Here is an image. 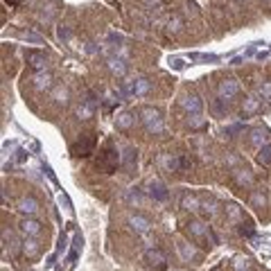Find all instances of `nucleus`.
I'll return each mask as SVG.
<instances>
[{"label":"nucleus","instance_id":"c9c22d12","mask_svg":"<svg viewBox=\"0 0 271 271\" xmlns=\"http://www.w3.org/2000/svg\"><path fill=\"white\" fill-rule=\"evenodd\" d=\"M244 271H251V269H244Z\"/></svg>","mask_w":271,"mask_h":271},{"label":"nucleus","instance_id":"9d476101","mask_svg":"<svg viewBox=\"0 0 271 271\" xmlns=\"http://www.w3.org/2000/svg\"><path fill=\"white\" fill-rule=\"evenodd\" d=\"M181 106H183V109H186L190 115H201V109H203V104H201L199 95H195V93H188V95H183Z\"/></svg>","mask_w":271,"mask_h":271},{"label":"nucleus","instance_id":"bb28decb","mask_svg":"<svg viewBox=\"0 0 271 271\" xmlns=\"http://www.w3.org/2000/svg\"><path fill=\"white\" fill-rule=\"evenodd\" d=\"M181 27H183V18L174 14V16L167 21V32L169 34H176V32H181Z\"/></svg>","mask_w":271,"mask_h":271},{"label":"nucleus","instance_id":"5701e85b","mask_svg":"<svg viewBox=\"0 0 271 271\" xmlns=\"http://www.w3.org/2000/svg\"><path fill=\"white\" fill-rule=\"evenodd\" d=\"M131 124H133V115L129 113V111H122V113L115 118V127L118 129H122V131H127V129H131Z\"/></svg>","mask_w":271,"mask_h":271},{"label":"nucleus","instance_id":"1a4fd4ad","mask_svg":"<svg viewBox=\"0 0 271 271\" xmlns=\"http://www.w3.org/2000/svg\"><path fill=\"white\" fill-rule=\"evenodd\" d=\"M32 84H34V88H36L38 93H46V91H50L52 86H55V77H52L48 70L36 72V75L32 77Z\"/></svg>","mask_w":271,"mask_h":271},{"label":"nucleus","instance_id":"aec40b11","mask_svg":"<svg viewBox=\"0 0 271 271\" xmlns=\"http://www.w3.org/2000/svg\"><path fill=\"white\" fill-rule=\"evenodd\" d=\"M95 113V106L91 104V102H79V104L75 106V115L79 120H91Z\"/></svg>","mask_w":271,"mask_h":271},{"label":"nucleus","instance_id":"0eeeda50","mask_svg":"<svg viewBox=\"0 0 271 271\" xmlns=\"http://www.w3.org/2000/svg\"><path fill=\"white\" fill-rule=\"evenodd\" d=\"M124 88H127V93H131V95H147L149 91H152V81H149L147 77H138V79L127 81Z\"/></svg>","mask_w":271,"mask_h":271},{"label":"nucleus","instance_id":"b1692460","mask_svg":"<svg viewBox=\"0 0 271 271\" xmlns=\"http://www.w3.org/2000/svg\"><path fill=\"white\" fill-rule=\"evenodd\" d=\"M251 206L253 208H264L267 206V192H264L262 188H258V190L251 192Z\"/></svg>","mask_w":271,"mask_h":271},{"label":"nucleus","instance_id":"f03ea898","mask_svg":"<svg viewBox=\"0 0 271 271\" xmlns=\"http://www.w3.org/2000/svg\"><path fill=\"white\" fill-rule=\"evenodd\" d=\"M118 165H120V154H118V149H115L113 143H106L104 152H100L98 167L102 169V172H106V174H113L115 169H118Z\"/></svg>","mask_w":271,"mask_h":271},{"label":"nucleus","instance_id":"f704fd0d","mask_svg":"<svg viewBox=\"0 0 271 271\" xmlns=\"http://www.w3.org/2000/svg\"><path fill=\"white\" fill-rule=\"evenodd\" d=\"M264 3H271V0H264Z\"/></svg>","mask_w":271,"mask_h":271},{"label":"nucleus","instance_id":"f3484780","mask_svg":"<svg viewBox=\"0 0 271 271\" xmlns=\"http://www.w3.org/2000/svg\"><path fill=\"white\" fill-rule=\"evenodd\" d=\"M267 129H262V127H255V129H251V133H249V143L253 145V147H264V145L269 143V138H267Z\"/></svg>","mask_w":271,"mask_h":271},{"label":"nucleus","instance_id":"ddd939ff","mask_svg":"<svg viewBox=\"0 0 271 271\" xmlns=\"http://www.w3.org/2000/svg\"><path fill=\"white\" fill-rule=\"evenodd\" d=\"M27 66L36 72L48 70V57L41 55V52H27Z\"/></svg>","mask_w":271,"mask_h":271},{"label":"nucleus","instance_id":"9b49d317","mask_svg":"<svg viewBox=\"0 0 271 271\" xmlns=\"http://www.w3.org/2000/svg\"><path fill=\"white\" fill-rule=\"evenodd\" d=\"M106 68L111 70V75H115V77H124L127 75V61L122 59V57H109L106 59Z\"/></svg>","mask_w":271,"mask_h":271},{"label":"nucleus","instance_id":"72a5a7b5","mask_svg":"<svg viewBox=\"0 0 271 271\" xmlns=\"http://www.w3.org/2000/svg\"><path fill=\"white\" fill-rule=\"evenodd\" d=\"M7 3H9V5H18V3H21V0H7Z\"/></svg>","mask_w":271,"mask_h":271},{"label":"nucleus","instance_id":"dca6fc26","mask_svg":"<svg viewBox=\"0 0 271 271\" xmlns=\"http://www.w3.org/2000/svg\"><path fill=\"white\" fill-rule=\"evenodd\" d=\"M23 255L25 258H36L38 253H41V244H38V240L36 237H23Z\"/></svg>","mask_w":271,"mask_h":271},{"label":"nucleus","instance_id":"f8f14e48","mask_svg":"<svg viewBox=\"0 0 271 271\" xmlns=\"http://www.w3.org/2000/svg\"><path fill=\"white\" fill-rule=\"evenodd\" d=\"M129 226H131L133 233L143 235V233H147V231L152 229V221H149L145 215H131L129 217Z\"/></svg>","mask_w":271,"mask_h":271},{"label":"nucleus","instance_id":"c756f323","mask_svg":"<svg viewBox=\"0 0 271 271\" xmlns=\"http://www.w3.org/2000/svg\"><path fill=\"white\" fill-rule=\"evenodd\" d=\"M235 271H244V269H249V258H235Z\"/></svg>","mask_w":271,"mask_h":271},{"label":"nucleus","instance_id":"7ed1b4c3","mask_svg":"<svg viewBox=\"0 0 271 271\" xmlns=\"http://www.w3.org/2000/svg\"><path fill=\"white\" fill-rule=\"evenodd\" d=\"M95 145H98V136H95L93 131H88L72 145L70 152H72V156H91L93 149H95Z\"/></svg>","mask_w":271,"mask_h":271},{"label":"nucleus","instance_id":"412c9836","mask_svg":"<svg viewBox=\"0 0 271 271\" xmlns=\"http://www.w3.org/2000/svg\"><path fill=\"white\" fill-rule=\"evenodd\" d=\"M260 111V100H255L253 95H249V98H244V102H242V113L244 115H253Z\"/></svg>","mask_w":271,"mask_h":271},{"label":"nucleus","instance_id":"393cba45","mask_svg":"<svg viewBox=\"0 0 271 271\" xmlns=\"http://www.w3.org/2000/svg\"><path fill=\"white\" fill-rule=\"evenodd\" d=\"M226 217H229L231 221H244V212H242V208L237 206V203H229V206H226Z\"/></svg>","mask_w":271,"mask_h":271},{"label":"nucleus","instance_id":"f257e3e1","mask_svg":"<svg viewBox=\"0 0 271 271\" xmlns=\"http://www.w3.org/2000/svg\"><path fill=\"white\" fill-rule=\"evenodd\" d=\"M138 118H140V124L145 127V131L158 136L165 131V120H163V113L154 106H143L138 111Z\"/></svg>","mask_w":271,"mask_h":271},{"label":"nucleus","instance_id":"4be33fe9","mask_svg":"<svg viewBox=\"0 0 271 271\" xmlns=\"http://www.w3.org/2000/svg\"><path fill=\"white\" fill-rule=\"evenodd\" d=\"M52 100H55L59 106H66L68 102H70V91H68L66 86H57V88L52 91Z\"/></svg>","mask_w":271,"mask_h":271},{"label":"nucleus","instance_id":"a878e982","mask_svg":"<svg viewBox=\"0 0 271 271\" xmlns=\"http://www.w3.org/2000/svg\"><path fill=\"white\" fill-rule=\"evenodd\" d=\"M258 163L260 165H269L271 163V143H267L264 147L258 149Z\"/></svg>","mask_w":271,"mask_h":271},{"label":"nucleus","instance_id":"423d86ee","mask_svg":"<svg viewBox=\"0 0 271 271\" xmlns=\"http://www.w3.org/2000/svg\"><path fill=\"white\" fill-rule=\"evenodd\" d=\"M18 233L23 237H36L41 233V221L34 219V217H23L21 224H18Z\"/></svg>","mask_w":271,"mask_h":271},{"label":"nucleus","instance_id":"2f4dec72","mask_svg":"<svg viewBox=\"0 0 271 271\" xmlns=\"http://www.w3.org/2000/svg\"><path fill=\"white\" fill-rule=\"evenodd\" d=\"M226 163L233 167V165H237V158H235V156H226Z\"/></svg>","mask_w":271,"mask_h":271},{"label":"nucleus","instance_id":"20e7f679","mask_svg":"<svg viewBox=\"0 0 271 271\" xmlns=\"http://www.w3.org/2000/svg\"><path fill=\"white\" fill-rule=\"evenodd\" d=\"M145 262H147L149 269L163 271V269H167V255L163 253L161 249H149L147 253H145Z\"/></svg>","mask_w":271,"mask_h":271},{"label":"nucleus","instance_id":"a211bd4d","mask_svg":"<svg viewBox=\"0 0 271 271\" xmlns=\"http://www.w3.org/2000/svg\"><path fill=\"white\" fill-rule=\"evenodd\" d=\"M233 178H235V183L240 188H251L253 186V172H251V169H235Z\"/></svg>","mask_w":271,"mask_h":271},{"label":"nucleus","instance_id":"39448f33","mask_svg":"<svg viewBox=\"0 0 271 271\" xmlns=\"http://www.w3.org/2000/svg\"><path fill=\"white\" fill-rule=\"evenodd\" d=\"M217 93H219L221 100H233L237 98V93H240V81L233 79V77H226V79L219 81V86H217Z\"/></svg>","mask_w":271,"mask_h":271},{"label":"nucleus","instance_id":"cd10ccee","mask_svg":"<svg viewBox=\"0 0 271 271\" xmlns=\"http://www.w3.org/2000/svg\"><path fill=\"white\" fill-rule=\"evenodd\" d=\"M260 98L271 102V81H264V84L260 86Z\"/></svg>","mask_w":271,"mask_h":271},{"label":"nucleus","instance_id":"6e6552de","mask_svg":"<svg viewBox=\"0 0 271 271\" xmlns=\"http://www.w3.org/2000/svg\"><path fill=\"white\" fill-rule=\"evenodd\" d=\"M188 233H190V237H195V240H203V237H210V229H208L206 221L201 219H190L186 224Z\"/></svg>","mask_w":271,"mask_h":271},{"label":"nucleus","instance_id":"4468645a","mask_svg":"<svg viewBox=\"0 0 271 271\" xmlns=\"http://www.w3.org/2000/svg\"><path fill=\"white\" fill-rule=\"evenodd\" d=\"M18 212L21 215H25V217H32V215H36L38 212V201L34 199V197H23L21 201H18Z\"/></svg>","mask_w":271,"mask_h":271},{"label":"nucleus","instance_id":"7c9ffc66","mask_svg":"<svg viewBox=\"0 0 271 271\" xmlns=\"http://www.w3.org/2000/svg\"><path fill=\"white\" fill-rule=\"evenodd\" d=\"M129 201H131V203H140V201H143V192L133 188V190L129 192Z\"/></svg>","mask_w":271,"mask_h":271},{"label":"nucleus","instance_id":"473e14b6","mask_svg":"<svg viewBox=\"0 0 271 271\" xmlns=\"http://www.w3.org/2000/svg\"><path fill=\"white\" fill-rule=\"evenodd\" d=\"M147 3H152V5H161V0H147Z\"/></svg>","mask_w":271,"mask_h":271},{"label":"nucleus","instance_id":"c85d7f7f","mask_svg":"<svg viewBox=\"0 0 271 271\" xmlns=\"http://www.w3.org/2000/svg\"><path fill=\"white\" fill-rule=\"evenodd\" d=\"M133 163H136V152H133V149H127V156H124V167L131 169Z\"/></svg>","mask_w":271,"mask_h":271},{"label":"nucleus","instance_id":"6ab92c4d","mask_svg":"<svg viewBox=\"0 0 271 271\" xmlns=\"http://www.w3.org/2000/svg\"><path fill=\"white\" fill-rule=\"evenodd\" d=\"M201 212L210 219V217L219 215V201L215 197H208V199H201Z\"/></svg>","mask_w":271,"mask_h":271},{"label":"nucleus","instance_id":"2eb2a0df","mask_svg":"<svg viewBox=\"0 0 271 271\" xmlns=\"http://www.w3.org/2000/svg\"><path fill=\"white\" fill-rule=\"evenodd\" d=\"M181 208L188 212H197L201 210V199L199 195H195V192H186V195L181 197Z\"/></svg>","mask_w":271,"mask_h":271}]
</instances>
